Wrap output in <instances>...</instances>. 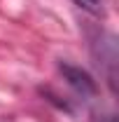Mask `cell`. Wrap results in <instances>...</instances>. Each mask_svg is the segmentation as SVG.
Wrapping results in <instances>:
<instances>
[{
  "label": "cell",
  "mask_w": 119,
  "mask_h": 122,
  "mask_svg": "<svg viewBox=\"0 0 119 122\" xmlns=\"http://www.w3.org/2000/svg\"><path fill=\"white\" fill-rule=\"evenodd\" d=\"M61 73L65 75V80L73 85L77 92H82V94H96V82H93V77L87 73V71H82V68H75V66H68V63H61Z\"/></svg>",
  "instance_id": "obj_1"
},
{
  "label": "cell",
  "mask_w": 119,
  "mask_h": 122,
  "mask_svg": "<svg viewBox=\"0 0 119 122\" xmlns=\"http://www.w3.org/2000/svg\"><path fill=\"white\" fill-rule=\"evenodd\" d=\"M82 10H87L91 14H101L103 12V0H75Z\"/></svg>",
  "instance_id": "obj_2"
}]
</instances>
